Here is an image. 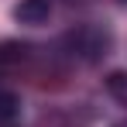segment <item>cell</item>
<instances>
[{
	"label": "cell",
	"instance_id": "3957f363",
	"mask_svg": "<svg viewBox=\"0 0 127 127\" xmlns=\"http://www.w3.org/2000/svg\"><path fill=\"white\" fill-rule=\"evenodd\" d=\"M124 3H127V0H124Z\"/></svg>",
	"mask_w": 127,
	"mask_h": 127
},
{
	"label": "cell",
	"instance_id": "6da1fadb",
	"mask_svg": "<svg viewBox=\"0 0 127 127\" xmlns=\"http://www.w3.org/2000/svg\"><path fill=\"white\" fill-rule=\"evenodd\" d=\"M65 45L72 48V55H83V59H100L106 55V48H110V34H106L103 28H96V24H83V28H76V31H69L65 34Z\"/></svg>",
	"mask_w": 127,
	"mask_h": 127
},
{
	"label": "cell",
	"instance_id": "7a4b0ae2",
	"mask_svg": "<svg viewBox=\"0 0 127 127\" xmlns=\"http://www.w3.org/2000/svg\"><path fill=\"white\" fill-rule=\"evenodd\" d=\"M52 14V0H21L14 7V17L21 24H45Z\"/></svg>",
	"mask_w": 127,
	"mask_h": 127
}]
</instances>
